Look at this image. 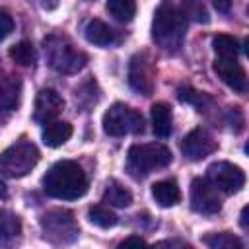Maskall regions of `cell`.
I'll return each mask as SVG.
<instances>
[{
  "mask_svg": "<svg viewBox=\"0 0 249 249\" xmlns=\"http://www.w3.org/2000/svg\"><path fill=\"white\" fill-rule=\"evenodd\" d=\"M43 191L60 200H74L86 195L88 177L84 169L72 160H60L49 167L43 177Z\"/></svg>",
  "mask_w": 249,
  "mask_h": 249,
  "instance_id": "cell-1",
  "label": "cell"
},
{
  "mask_svg": "<svg viewBox=\"0 0 249 249\" xmlns=\"http://www.w3.org/2000/svg\"><path fill=\"white\" fill-rule=\"evenodd\" d=\"M187 18L179 6L161 2L152 19V39L165 51H179L187 33Z\"/></svg>",
  "mask_w": 249,
  "mask_h": 249,
  "instance_id": "cell-2",
  "label": "cell"
},
{
  "mask_svg": "<svg viewBox=\"0 0 249 249\" xmlns=\"http://www.w3.org/2000/svg\"><path fill=\"white\" fill-rule=\"evenodd\" d=\"M43 49H45L49 66L60 74H76L88 62V54L84 51H80L78 47H74V43L64 35L45 37Z\"/></svg>",
  "mask_w": 249,
  "mask_h": 249,
  "instance_id": "cell-3",
  "label": "cell"
},
{
  "mask_svg": "<svg viewBox=\"0 0 249 249\" xmlns=\"http://www.w3.org/2000/svg\"><path fill=\"white\" fill-rule=\"evenodd\" d=\"M171 158V150L163 144H134L126 154V169L132 177H144L158 167H165Z\"/></svg>",
  "mask_w": 249,
  "mask_h": 249,
  "instance_id": "cell-4",
  "label": "cell"
},
{
  "mask_svg": "<svg viewBox=\"0 0 249 249\" xmlns=\"http://www.w3.org/2000/svg\"><path fill=\"white\" fill-rule=\"evenodd\" d=\"M37 161H39L37 146L21 138L0 154V173L18 179V177L27 175L37 165Z\"/></svg>",
  "mask_w": 249,
  "mask_h": 249,
  "instance_id": "cell-5",
  "label": "cell"
},
{
  "mask_svg": "<svg viewBox=\"0 0 249 249\" xmlns=\"http://www.w3.org/2000/svg\"><path fill=\"white\" fill-rule=\"evenodd\" d=\"M41 230L47 241L54 245H68L76 241L80 230L74 214L70 210H51L41 216Z\"/></svg>",
  "mask_w": 249,
  "mask_h": 249,
  "instance_id": "cell-6",
  "label": "cell"
},
{
  "mask_svg": "<svg viewBox=\"0 0 249 249\" xmlns=\"http://www.w3.org/2000/svg\"><path fill=\"white\" fill-rule=\"evenodd\" d=\"M103 130L109 136L140 134L144 132V117L124 103H113L103 115Z\"/></svg>",
  "mask_w": 249,
  "mask_h": 249,
  "instance_id": "cell-7",
  "label": "cell"
},
{
  "mask_svg": "<svg viewBox=\"0 0 249 249\" xmlns=\"http://www.w3.org/2000/svg\"><path fill=\"white\" fill-rule=\"evenodd\" d=\"M206 181L216 189L226 195H233L241 191L245 185V173L241 167L230 163V161H214L206 169Z\"/></svg>",
  "mask_w": 249,
  "mask_h": 249,
  "instance_id": "cell-8",
  "label": "cell"
},
{
  "mask_svg": "<svg viewBox=\"0 0 249 249\" xmlns=\"http://www.w3.org/2000/svg\"><path fill=\"white\" fill-rule=\"evenodd\" d=\"M128 86L142 95L154 91V64L148 53H136L128 64Z\"/></svg>",
  "mask_w": 249,
  "mask_h": 249,
  "instance_id": "cell-9",
  "label": "cell"
},
{
  "mask_svg": "<svg viewBox=\"0 0 249 249\" xmlns=\"http://www.w3.org/2000/svg\"><path fill=\"white\" fill-rule=\"evenodd\" d=\"M191 208L198 214H216L222 208L218 191L206 179H193L191 183Z\"/></svg>",
  "mask_w": 249,
  "mask_h": 249,
  "instance_id": "cell-10",
  "label": "cell"
},
{
  "mask_svg": "<svg viewBox=\"0 0 249 249\" xmlns=\"http://www.w3.org/2000/svg\"><path fill=\"white\" fill-rule=\"evenodd\" d=\"M218 148L216 140L212 138V134L204 128H193L183 140H181V152L187 160L198 161L210 154H214Z\"/></svg>",
  "mask_w": 249,
  "mask_h": 249,
  "instance_id": "cell-11",
  "label": "cell"
},
{
  "mask_svg": "<svg viewBox=\"0 0 249 249\" xmlns=\"http://www.w3.org/2000/svg\"><path fill=\"white\" fill-rule=\"evenodd\" d=\"M62 109H64L62 95L53 88H43V89H39V93L35 97L33 119L41 124H49L60 115Z\"/></svg>",
  "mask_w": 249,
  "mask_h": 249,
  "instance_id": "cell-12",
  "label": "cell"
},
{
  "mask_svg": "<svg viewBox=\"0 0 249 249\" xmlns=\"http://www.w3.org/2000/svg\"><path fill=\"white\" fill-rule=\"evenodd\" d=\"M214 72L231 89L245 91V88H247V74H245L243 66L237 62V58H216L214 60Z\"/></svg>",
  "mask_w": 249,
  "mask_h": 249,
  "instance_id": "cell-13",
  "label": "cell"
},
{
  "mask_svg": "<svg viewBox=\"0 0 249 249\" xmlns=\"http://www.w3.org/2000/svg\"><path fill=\"white\" fill-rule=\"evenodd\" d=\"M152 196L160 206L169 208L181 200V191L175 179H163L152 185Z\"/></svg>",
  "mask_w": 249,
  "mask_h": 249,
  "instance_id": "cell-14",
  "label": "cell"
},
{
  "mask_svg": "<svg viewBox=\"0 0 249 249\" xmlns=\"http://www.w3.org/2000/svg\"><path fill=\"white\" fill-rule=\"evenodd\" d=\"M21 101V80L18 76H6L0 82V109L14 111Z\"/></svg>",
  "mask_w": 249,
  "mask_h": 249,
  "instance_id": "cell-15",
  "label": "cell"
},
{
  "mask_svg": "<svg viewBox=\"0 0 249 249\" xmlns=\"http://www.w3.org/2000/svg\"><path fill=\"white\" fill-rule=\"evenodd\" d=\"M21 233V220L12 210L0 212V245L10 247L14 241H18Z\"/></svg>",
  "mask_w": 249,
  "mask_h": 249,
  "instance_id": "cell-16",
  "label": "cell"
},
{
  "mask_svg": "<svg viewBox=\"0 0 249 249\" xmlns=\"http://www.w3.org/2000/svg\"><path fill=\"white\" fill-rule=\"evenodd\" d=\"M152 130L158 138H167L171 134V107L167 103H154L152 105Z\"/></svg>",
  "mask_w": 249,
  "mask_h": 249,
  "instance_id": "cell-17",
  "label": "cell"
},
{
  "mask_svg": "<svg viewBox=\"0 0 249 249\" xmlns=\"http://www.w3.org/2000/svg\"><path fill=\"white\" fill-rule=\"evenodd\" d=\"M84 35L89 43H93L97 47H107V45L115 43V31L101 19H89L84 29Z\"/></svg>",
  "mask_w": 249,
  "mask_h": 249,
  "instance_id": "cell-18",
  "label": "cell"
},
{
  "mask_svg": "<svg viewBox=\"0 0 249 249\" xmlns=\"http://www.w3.org/2000/svg\"><path fill=\"white\" fill-rule=\"evenodd\" d=\"M70 136H72V124H70V123L53 121V123L45 124L43 142H45L49 148H58V146H62Z\"/></svg>",
  "mask_w": 249,
  "mask_h": 249,
  "instance_id": "cell-19",
  "label": "cell"
},
{
  "mask_svg": "<svg viewBox=\"0 0 249 249\" xmlns=\"http://www.w3.org/2000/svg\"><path fill=\"white\" fill-rule=\"evenodd\" d=\"M103 202H107L109 206H117V208H124L132 202V193L121 185L119 181H109L105 191H103Z\"/></svg>",
  "mask_w": 249,
  "mask_h": 249,
  "instance_id": "cell-20",
  "label": "cell"
},
{
  "mask_svg": "<svg viewBox=\"0 0 249 249\" xmlns=\"http://www.w3.org/2000/svg\"><path fill=\"white\" fill-rule=\"evenodd\" d=\"M177 97H179V101L196 107V111H206L212 105V97L208 93L198 91V89H195L191 86H181L177 89Z\"/></svg>",
  "mask_w": 249,
  "mask_h": 249,
  "instance_id": "cell-21",
  "label": "cell"
},
{
  "mask_svg": "<svg viewBox=\"0 0 249 249\" xmlns=\"http://www.w3.org/2000/svg\"><path fill=\"white\" fill-rule=\"evenodd\" d=\"M212 49L216 53V58H237L239 54V43L231 35H216L212 39Z\"/></svg>",
  "mask_w": 249,
  "mask_h": 249,
  "instance_id": "cell-22",
  "label": "cell"
},
{
  "mask_svg": "<svg viewBox=\"0 0 249 249\" xmlns=\"http://www.w3.org/2000/svg\"><path fill=\"white\" fill-rule=\"evenodd\" d=\"M208 249H243V243L237 235L230 231H218V233H208L202 239Z\"/></svg>",
  "mask_w": 249,
  "mask_h": 249,
  "instance_id": "cell-23",
  "label": "cell"
},
{
  "mask_svg": "<svg viewBox=\"0 0 249 249\" xmlns=\"http://www.w3.org/2000/svg\"><path fill=\"white\" fill-rule=\"evenodd\" d=\"M10 58L19 64V66H33L35 60H37V53H35V47L29 43V41H19L16 43L14 47H10L8 51Z\"/></svg>",
  "mask_w": 249,
  "mask_h": 249,
  "instance_id": "cell-24",
  "label": "cell"
},
{
  "mask_svg": "<svg viewBox=\"0 0 249 249\" xmlns=\"http://www.w3.org/2000/svg\"><path fill=\"white\" fill-rule=\"evenodd\" d=\"M88 218H89L91 224H95L97 228H103V230L113 228V226L119 222L117 214H115L109 206H105V204H93V206L88 210Z\"/></svg>",
  "mask_w": 249,
  "mask_h": 249,
  "instance_id": "cell-25",
  "label": "cell"
},
{
  "mask_svg": "<svg viewBox=\"0 0 249 249\" xmlns=\"http://www.w3.org/2000/svg\"><path fill=\"white\" fill-rule=\"evenodd\" d=\"M105 8L117 21H130L136 14V4L130 0H109Z\"/></svg>",
  "mask_w": 249,
  "mask_h": 249,
  "instance_id": "cell-26",
  "label": "cell"
},
{
  "mask_svg": "<svg viewBox=\"0 0 249 249\" xmlns=\"http://www.w3.org/2000/svg\"><path fill=\"white\" fill-rule=\"evenodd\" d=\"M181 12L185 14V18H193L195 21H208V12L204 8V4L200 2H187L181 6Z\"/></svg>",
  "mask_w": 249,
  "mask_h": 249,
  "instance_id": "cell-27",
  "label": "cell"
},
{
  "mask_svg": "<svg viewBox=\"0 0 249 249\" xmlns=\"http://www.w3.org/2000/svg\"><path fill=\"white\" fill-rule=\"evenodd\" d=\"M14 31V19L6 10H0V41H4Z\"/></svg>",
  "mask_w": 249,
  "mask_h": 249,
  "instance_id": "cell-28",
  "label": "cell"
},
{
  "mask_svg": "<svg viewBox=\"0 0 249 249\" xmlns=\"http://www.w3.org/2000/svg\"><path fill=\"white\" fill-rule=\"evenodd\" d=\"M117 249H148V245H146V241H144L142 237L130 235V237H126L124 241H121Z\"/></svg>",
  "mask_w": 249,
  "mask_h": 249,
  "instance_id": "cell-29",
  "label": "cell"
},
{
  "mask_svg": "<svg viewBox=\"0 0 249 249\" xmlns=\"http://www.w3.org/2000/svg\"><path fill=\"white\" fill-rule=\"evenodd\" d=\"M230 6H231L230 2H214V8H216V10H220V12H228V10H230Z\"/></svg>",
  "mask_w": 249,
  "mask_h": 249,
  "instance_id": "cell-30",
  "label": "cell"
},
{
  "mask_svg": "<svg viewBox=\"0 0 249 249\" xmlns=\"http://www.w3.org/2000/svg\"><path fill=\"white\" fill-rule=\"evenodd\" d=\"M8 196V187H6V183L0 179V198H6Z\"/></svg>",
  "mask_w": 249,
  "mask_h": 249,
  "instance_id": "cell-31",
  "label": "cell"
},
{
  "mask_svg": "<svg viewBox=\"0 0 249 249\" xmlns=\"http://www.w3.org/2000/svg\"><path fill=\"white\" fill-rule=\"evenodd\" d=\"M241 228H247V206H243L241 210Z\"/></svg>",
  "mask_w": 249,
  "mask_h": 249,
  "instance_id": "cell-32",
  "label": "cell"
},
{
  "mask_svg": "<svg viewBox=\"0 0 249 249\" xmlns=\"http://www.w3.org/2000/svg\"><path fill=\"white\" fill-rule=\"evenodd\" d=\"M165 247H167V243H158V245H154L150 249H165Z\"/></svg>",
  "mask_w": 249,
  "mask_h": 249,
  "instance_id": "cell-33",
  "label": "cell"
},
{
  "mask_svg": "<svg viewBox=\"0 0 249 249\" xmlns=\"http://www.w3.org/2000/svg\"><path fill=\"white\" fill-rule=\"evenodd\" d=\"M183 249H193V247H183Z\"/></svg>",
  "mask_w": 249,
  "mask_h": 249,
  "instance_id": "cell-34",
  "label": "cell"
}]
</instances>
